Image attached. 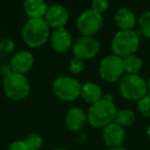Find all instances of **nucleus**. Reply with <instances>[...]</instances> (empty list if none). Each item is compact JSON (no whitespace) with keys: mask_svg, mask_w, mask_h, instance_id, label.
Wrapping results in <instances>:
<instances>
[{"mask_svg":"<svg viewBox=\"0 0 150 150\" xmlns=\"http://www.w3.org/2000/svg\"><path fill=\"white\" fill-rule=\"evenodd\" d=\"M73 54L81 60L93 59L100 50V43L94 36H80L72 45Z\"/></svg>","mask_w":150,"mask_h":150,"instance_id":"1a4fd4ad","label":"nucleus"},{"mask_svg":"<svg viewBox=\"0 0 150 150\" xmlns=\"http://www.w3.org/2000/svg\"><path fill=\"white\" fill-rule=\"evenodd\" d=\"M23 6L29 19L44 17L47 11V5L43 0H26L23 3Z\"/></svg>","mask_w":150,"mask_h":150,"instance_id":"f3484780","label":"nucleus"},{"mask_svg":"<svg viewBox=\"0 0 150 150\" xmlns=\"http://www.w3.org/2000/svg\"><path fill=\"white\" fill-rule=\"evenodd\" d=\"M15 46L16 44L13 39L3 38V39H1V42H0V52H4V54H8V52H11L15 50Z\"/></svg>","mask_w":150,"mask_h":150,"instance_id":"393cba45","label":"nucleus"},{"mask_svg":"<svg viewBox=\"0 0 150 150\" xmlns=\"http://www.w3.org/2000/svg\"><path fill=\"white\" fill-rule=\"evenodd\" d=\"M44 20L50 27H52L54 29L64 27V25L69 20V13L64 5L52 4L47 7Z\"/></svg>","mask_w":150,"mask_h":150,"instance_id":"9d476101","label":"nucleus"},{"mask_svg":"<svg viewBox=\"0 0 150 150\" xmlns=\"http://www.w3.org/2000/svg\"><path fill=\"white\" fill-rule=\"evenodd\" d=\"M102 15L92 8L83 11L76 20L77 29L82 36H94L102 27Z\"/></svg>","mask_w":150,"mask_h":150,"instance_id":"6e6552de","label":"nucleus"},{"mask_svg":"<svg viewBox=\"0 0 150 150\" xmlns=\"http://www.w3.org/2000/svg\"><path fill=\"white\" fill-rule=\"evenodd\" d=\"M109 150H127L125 148H123L122 146H117V147H112Z\"/></svg>","mask_w":150,"mask_h":150,"instance_id":"cd10ccee","label":"nucleus"},{"mask_svg":"<svg viewBox=\"0 0 150 150\" xmlns=\"http://www.w3.org/2000/svg\"><path fill=\"white\" fill-rule=\"evenodd\" d=\"M80 96L84 99V101L91 104L99 102L103 99L102 88L100 86L96 84L95 82L86 81L81 84V91H80Z\"/></svg>","mask_w":150,"mask_h":150,"instance_id":"dca6fc26","label":"nucleus"},{"mask_svg":"<svg viewBox=\"0 0 150 150\" xmlns=\"http://www.w3.org/2000/svg\"><path fill=\"white\" fill-rule=\"evenodd\" d=\"M50 36V26L44 18L29 19L22 29V37L30 47H38L44 44Z\"/></svg>","mask_w":150,"mask_h":150,"instance_id":"f257e3e1","label":"nucleus"},{"mask_svg":"<svg viewBox=\"0 0 150 150\" xmlns=\"http://www.w3.org/2000/svg\"><path fill=\"white\" fill-rule=\"evenodd\" d=\"M142 65H143V62H142L141 58L136 56V54H132V56L123 59L125 72H127V74L134 75L139 73V71L142 68Z\"/></svg>","mask_w":150,"mask_h":150,"instance_id":"a211bd4d","label":"nucleus"},{"mask_svg":"<svg viewBox=\"0 0 150 150\" xmlns=\"http://www.w3.org/2000/svg\"><path fill=\"white\" fill-rule=\"evenodd\" d=\"M94 150H100V149H94Z\"/></svg>","mask_w":150,"mask_h":150,"instance_id":"473e14b6","label":"nucleus"},{"mask_svg":"<svg viewBox=\"0 0 150 150\" xmlns=\"http://www.w3.org/2000/svg\"><path fill=\"white\" fill-rule=\"evenodd\" d=\"M81 83L76 78L63 75L52 82V92L62 101H74L80 96Z\"/></svg>","mask_w":150,"mask_h":150,"instance_id":"423d86ee","label":"nucleus"},{"mask_svg":"<svg viewBox=\"0 0 150 150\" xmlns=\"http://www.w3.org/2000/svg\"><path fill=\"white\" fill-rule=\"evenodd\" d=\"M0 70H1V73H2L3 77H5V76L9 75L11 72H13V69H11V65H9V64H3L2 66L0 67Z\"/></svg>","mask_w":150,"mask_h":150,"instance_id":"bb28decb","label":"nucleus"},{"mask_svg":"<svg viewBox=\"0 0 150 150\" xmlns=\"http://www.w3.org/2000/svg\"><path fill=\"white\" fill-rule=\"evenodd\" d=\"M140 44L139 33L134 30H119L111 41V50L114 54L125 59L135 54Z\"/></svg>","mask_w":150,"mask_h":150,"instance_id":"7ed1b4c3","label":"nucleus"},{"mask_svg":"<svg viewBox=\"0 0 150 150\" xmlns=\"http://www.w3.org/2000/svg\"><path fill=\"white\" fill-rule=\"evenodd\" d=\"M121 96L129 101H139L147 95V82L138 74H127L119 81Z\"/></svg>","mask_w":150,"mask_h":150,"instance_id":"39448f33","label":"nucleus"},{"mask_svg":"<svg viewBox=\"0 0 150 150\" xmlns=\"http://www.w3.org/2000/svg\"><path fill=\"white\" fill-rule=\"evenodd\" d=\"M1 39H2V38H1V36H0V42H1Z\"/></svg>","mask_w":150,"mask_h":150,"instance_id":"2f4dec72","label":"nucleus"},{"mask_svg":"<svg viewBox=\"0 0 150 150\" xmlns=\"http://www.w3.org/2000/svg\"><path fill=\"white\" fill-rule=\"evenodd\" d=\"M52 150H68V149H65V148H54Z\"/></svg>","mask_w":150,"mask_h":150,"instance_id":"7c9ffc66","label":"nucleus"},{"mask_svg":"<svg viewBox=\"0 0 150 150\" xmlns=\"http://www.w3.org/2000/svg\"><path fill=\"white\" fill-rule=\"evenodd\" d=\"M50 41L52 48L57 52H66L73 45L72 34L65 27L57 28L50 33Z\"/></svg>","mask_w":150,"mask_h":150,"instance_id":"9b49d317","label":"nucleus"},{"mask_svg":"<svg viewBox=\"0 0 150 150\" xmlns=\"http://www.w3.org/2000/svg\"><path fill=\"white\" fill-rule=\"evenodd\" d=\"M25 144L27 145V147L29 148V150H38L42 146L43 140L42 137L38 134H30L26 137V139L24 140Z\"/></svg>","mask_w":150,"mask_h":150,"instance_id":"412c9836","label":"nucleus"},{"mask_svg":"<svg viewBox=\"0 0 150 150\" xmlns=\"http://www.w3.org/2000/svg\"><path fill=\"white\" fill-rule=\"evenodd\" d=\"M3 91L6 97L15 101L25 99L31 91L29 80L24 74L11 72L9 75L3 77Z\"/></svg>","mask_w":150,"mask_h":150,"instance_id":"20e7f679","label":"nucleus"},{"mask_svg":"<svg viewBox=\"0 0 150 150\" xmlns=\"http://www.w3.org/2000/svg\"><path fill=\"white\" fill-rule=\"evenodd\" d=\"M114 21L120 30H133L137 23L135 13L127 7H120L117 9L114 16Z\"/></svg>","mask_w":150,"mask_h":150,"instance_id":"2eb2a0df","label":"nucleus"},{"mask_svg":"<svg viewBox=\"0 0 150 150\" xmlns=\"http://www.w3.org/2000/svg\"><path fill=\"white\" fill-rule=\"evenodd\" d=\"M116 113L117 110L113 101L103 98L90 107L88 120L95 127H105L114 122Z\"/></svg>","mask_w":150,"mask_h":150,"instance_id":"f03ea898","label":"nucleus"},{"mask_svg":"<svg viewBox=\"0 0 150 150\" xmlns=\"http://www.w3.org/2000/svg\"><path fill=\"white\" fill-rule=\"evenodd\" d=\"M146 134H147L148 138H149V139H150V125H148V127H147V131H146Z\"/></svg>","mask_w":150,"mask_h":150,"instance_id":"c85d7f7f","label":"nucleus"},{"mask_svg":"<svg viewBox=\"0 0 150 150\" xmlns=\"http://www.w3.org/2000/svg\"><path fill=\"white\" fill-rule=\"evenodd\" d=\"M125 72L123 59L116 54H109L101 60L99 65L100 76L108 82H114L122 76Z\"/></svg>","mask_w":150,"mask_h":150,"instance_id":"0eeeda50","label":"nucleus"},{"mask_svg":"<svg viewBox=\"0 0 150 150\" xmlns=\"http://www.w3.org/2000/svg\"><path fill=\"white\" fill-rule=\"evenodd\" d=\"M84 69V62L83 60L79 58H73L69 63V70L70 72L74 73V74H78V73L82 72Z\"/></svg>","mask_w":150,"mask_h":150,"instance_id":"5701e85b","label":"nucleus"},{"mask_svg":"<svg viewBox=\"0 0 150 150\" xmlns=\"http://www.w3.org/2000/svg\"><path fill=\"white\" fill-rule=\"evenodd\" d=\"M125 129L116 122L110 123L103 129V139L105 144L110 148L121 146L125 140Z\"/></svg>","mask_w":150,"mask_h":150,"instance_id":"4468645a","label":"nucleus"},{"mask_svg":"<svg viewBox=\"0 0 150 150\" xmlns=\"http://www.w3.org/2000/svg\"><path fill=\"white\" fill-rule=\"evenodd\" d=\"M34 64V56L31 52L26 50H21L17 52L11 59V69L13 72L24 74L32 68Z\"/></svg>","mask_w":150,"mask_h":150,"instance_id":"f8f14e48","label":"nucleus"},{"mask_svg":"<svg viewBox=\"0 0 150 150\" xmlns=\"http://www.w3.org/2000/svg\"><path fill=\"white\" fill-rule=\"evenodd\" d=\"M88 120V114L79 107H72L65 114L64 122L67 129L72 132H77L83 127Z\"/></svg>","mask_w":150,"mask_h":150,"instance_id":"ddd939ff","label":"nucleus"},{"mask_svg":"<svg viewBox=\"0 0 150 150\" xmlns=\"http://www.w3.org/2000/svg\"><path fill=\"white\" fill-rule=\"evenodd\" d=\"M138 24H139L140 32L144 36L150 38V11H145L142 13L138 20Z\"/></svg>","mask_w":150,"mask_h":150,"instance_id":"aec40b11","label":"nucleus"},{"mask_svg":"<svg viewBox=\"0 0 150 150\" xmlns=\"http://www.w3.org/2000/svg\"><path fill=\"white\" fill-rule=\"evenodd\" d=\"M134 121H135V113L129 109H122L116 113L114 122L125 129V127H129Z\"/></svg>","mask_w":150,"mask_h":150,"instance_id":"6ab92c4d","label":"nucleus"},{"mask_svg":"<svg viewBox=\"0 0 150 150\" xmlns=\"http://www.w3.org/2000/svg\"><path fill=\"white\" fill-rule=\"evenodd\" d=\"M138 110L145 117H150V95H146L138 101Z\"/></svg>","mask_w":150,"mask_h":150,"instance_id":"4be33fe9","label":"nucleus"},{"mask_svg":"<svg viewBox=\"0 0 150 150\" xmlns=\"http://www.w3.org/2000/svg\"><path fill=\"white\" fill-rule=\"evenodd\" d=\"M7 150H29V148L27 147V145H26L24 141H22V140H16V141H13L9 145Z\"/></svg>","mask_w":150,"mask_h":150,"instance_id":"a878e982","label":"nucleus"},{"mask_svg":"<svg viewBox=\"0 0 150 150\" xmlns=\"http://www.w3.org/2000/svg\"><path fill=\"white\" fill-rule=\"evenodd\" d=\"M147 88L150 91V77L148 78V80H147Z\"/></svg>","mask_w":150,"mask_h":150,"instance_id":"c756f323","label":"nucleus"},{"mask_svg":"<svg viewBox=\"0 0 150 150\" xmlns=\"http://www.w3.org/2000/svg\"><path fill=\"white\" fill-rule=\"evenodd\" d=\"M109 5L110 4L106 0H94L92 2V9L102 15L109 8Z\"/></svg>","mask_w":150,"mask_h":150,"instance_id":"b1692460","label":"nucleus"}]
</instances>
